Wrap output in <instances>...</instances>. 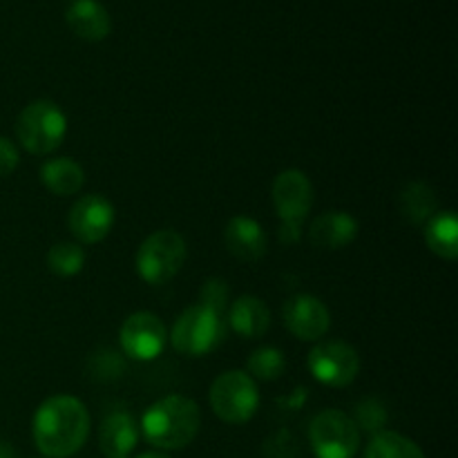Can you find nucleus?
Masks as SVG:
<instances>
[{
  "label": "nucleus",
  "mask_w": 458,
  "mask_h": 458,
  "mask_svg": "<svg viewBox=\"0 0 458 458\" xmlns=\"http://www.w3.org/2000/svg\"><path fill=\"white\" fill-rule=\"evenodd\" d=\"M31 432L40 454L47 458L74 456L89 437L88 407L65 394L47 398L36 410Z\"/></svg>",
  "instance_id": "obj_1"
},
{
  "label": "nucleus",
  "mask_w": 458,
  "mask_h": 458,
  "mask_svg": "<svg viewBox=\"0 0 458 458\" xmlns=\"http://www.w3.org/2000/svg\"><path fill=\"white\" fill-rule=\"evenodd\" d=\"M199 428V405L182 394L159 398L148 407L141 419L143 437L159 450H183L195 441Z\"/></svg>",
  "instance_id": "obj_2"
},
{
  "label": "nucleus",
  "mask_w": 458,
  "mask_h": 458,
  "mask_svg": "<svg viewBox=\"0 0 458 458\" xmlns=\"http://www.w3.org/2000/svg\"><path fill=\"white\" fill-rule=\"evenodd\" d=\"M226 331L228 322L224 313L199 302L188 307L177 318L168 340L173 343L174 352H179L182 356L199 358L215 352L226 338Z\"/></svg>",
  "instance_id": "obj_3"
},
{
  "label": "nucleus",
  "mask_w": 458,
  "mask_h": 458,
  "mask_svg": "<svg viewBox=\"0 0 458 458\" xmlns=\"http://www.w3.org/2000/svg\"><path fill=\"white\" fill-rule=\"evenodd\" d=\"M16 134L21 146L30 155L43 157L58 150L67 134V116L61 107L47 98L30 103L18 114Z\"/></svg>",
  "instance_id": "obj_4"
},
{
  "label": "nucleus",
  "mask_w": 458,
  "mask_h": 458,
  "mask_svg": "<svg viewBox=\"0 0 458 458\" xmlns=\"http://www.w3.org/2000/svg\"><path fill=\"white\" fill-rule=\"evenodd\" d=\"M273 206L282 219L280 240L293 244L302 235V224L307 222L313 206V183L302 170H284L273 182Z\"/></svg>",
  "instance_id": "obj_5"
},
{
  "label": "nucleus",
  "mask_w": 458,
  "mask_h": 458,
  "mask_svg": "<svg viewBox=\"0 0 458 458\" xmlns=\"http://www.w3.org/2000/svg\"><path fill=\"white\" fill-rule=\"evenodd\" d=\"M186 242L177 231H157L143 240L137 250V273L150 286H161L173 280L186 262Z\"/></svg>",
  "instance_id": "obj_6"
},
{
  "label": "nucleus",
  "mask_w": 458,
  "mask_h": 458,
  "mask_svg": "<svg viewBox=\"0 0 458 458\" xmlns=\"http://www.w3.org/2000/svg\"><path fill=\"white\" fill-rule=\"evenodd\" d=\"M208 401L215 416L224 423H249L259 407L258 383L246 371H224L215 378Z\"/></svg>",
  "instance_id": "obj_7"
},
{
  "label": "nucleus",
  "mask_w": 458,
  "mask_h": 458,
  "mask_svg": "<svg viewBox=\"0 0 458 458\" xmlns=\"http://www.w3.org/2000/svg\"><path fill=\"white\" fill-rule=\"evenodd\" d=\"M309 441L318 458H353L360 445V429L340 410H325L311 420Z\"/></svg>",
  "instance_id": "obj_8"
},
{
  "label": "nucleus",
  "mask_w": 458,
  "mask_h": 458,
  "mask_svg": "<svg viewBox=\"0 0 458 458\" xmlns=\"http://www.w3.org/2000/svg\"><path fill=\"white\" fill-rule=\"evenodd\" d=\"M309 371L327 387H347L358 378L360 356L343 340H318L309 352Z\"/></svg>",
  "instance_id": "obj_9"
},
{
  "label": "nucleus",
  "mask_w": 458,
  "mask_h": 458,
  "mask_svg": "<svg viewBox=\"0 0 458 458\" xmlns=\"http://www.w3.org/2000/svg\"><path fill=\"white\" fill-rule=\"evenodd\" d=\"M119 340L125 356L139 362H150L164 353L168 344V329L155 313L137 311L123 320Z\"/></svg>",
  "instance_id": "obj_10"
},
{
  "label": "nucleus",
  "mask_w": 458,
  "mask_h": 458,
  "mask_svg": "<svg viewBox=\"0 0 458 458\" xmlns=\"http://www.w3.org/2000/svg\"><path fill=\"white\" fill-rule=\"evenodd\" d=\"M114 206L103 195H83L74 201L67 226L79 244H98L114 226Z\"/></svg>",
  "instance_id": "obj_11"
},
{
  "label": "nucleus",
  "mask_w": 458,
  "mask_h": 458,
  "mask_svg": "<svg viewBox=\"0 0 458 458\" xmlns=\"http://www.w3.org/2000/svg\"><path fill=\"white\" fill-rule=\"evenodd\" d=\"M284 325L295 338L307 340V343H318L327 335L331 327V313L320 298L309 293L293 295L284 302L282 309Z\"/></svg>",
  "instance_id": "obj_12"
},
{
  "label": "nucleus",
  "mask_w": 458,
  "mask_h": 458,
  "mask_svg": "<svg viewBox=\"0 0 458 458\" xmlns=\"http://www.w3.org/2000/svg\"><path fill=\"white\" fill-rule=\"evenodd\" d=\"M224 244H226V250L233 258L242 259V262H258V259L267 255L268 237L258 219L246 217V215H235L226 224Z\"/></svg>",
  "instance_id": "obj_13"
},
{
  "label": "nucleus",
  "mask_w": 458,
  "mask_h": 458,
  "mask_svg": "<svg viewBox=\"0 0 458 458\" xmlns=\"http://www.w3.org/2000/svg\"><path fill=\"white\" fill-rule=\"evenodd\" d=\"M358 219L344 210H327L309 226V244L322 250H340L358 237Z\"/></svg>",
  "instance_id": "obj_14"
},
{
  "label": "nucleus",
  "mask_w": 458,
  "mask_h": 458,
  "mask_svg": "<svg viewBox=\"0 0 458 458\" xmlns=\"http://www.w3.org/2000/svg\"><path fill=\"white\" fill-rule=\"evenodd\" d=\"M139 443V425L128 411H112L98 429V447L107 458H128Z\"/></svg>",
  "instance_id": "obj_15"
},
{
  "label": "nucleus",
  "mask_w": 458,
  "mask_h": 458,
  "mask_svg": "<svg viewBox=\"0 0 458 458\" xmlns=\"http://www.w3.org/2000/svg\"><path fill=\"white\" fill-rule=\"evenodd\" d=\"M65 21L67 27L88 43L107 38L112 30L110 13L98 0H72L70 7L65 9Z\"/></svg>",
  "instance_id": "obj_16"
},
{
  "label": "nucleus",
  "mask_w": 458,
  "mask_h": 458,
  "mask_svg": "<svg viewBox=\"0 0 458 458\" xmlns=\"http://www.w3.org/2000/svg\"><path fill=\"white\" fill-rule=\"evenodd\" d=\"M228 325L242 338H262L271 327V311L264 304V300L255 295H242L228 309Z\"/></svg>",
  "instance_id": "obj_17"
},
{
  "label": "nucleus",
  "mask_w": 458,
  "mask_h": 458,
  "mask_svg": "<svg viewBox=\"0 0 458 458\" xmlns=\"http://www.w3.org/2000/svg\"><path fill=\"white\" fill-rule=\"evenodd\" d=\"M40 183L56 197L76 195L85 183V170L70 157L47 159L40 165Z\"/></svg>",
  "instance_id": "obj_18"
},
{
  "label": "nucleus",
  "mask_w": 458,
  "mask_h": 458,
  "mask_svg": "<svg viewBox=\"0 0 458 458\" xmlns=\"http://www.w3.org/2000/svg\"><path fill=\"white\" fill-rule=\"evenodd\" d=\"M425 244L437 258L454 262L458 258V219L454 210H437L428 219Z\"/></svg>",
  "instance_id": "obj_19"
},
{
  "label": "nucleus",
  "mask_w": 458,
  "mask_h": 458,
  "mask_svg": "<svg viewBox=\"0 0 458 458\" xmlns=\"http://www.w3.org/2000/svg\"><path fill=\"white\" fill-rule=\"evenodd\" d=\"M437 192L429 183L425 182H414L403 191L401 195V210L411 224L420 226V224H428V219L437 213Z\"/></svg>",
  "instance_id": "obj_20"
},
{
  "label": "nucleus",
  "mask_w": 458,
  "mask_h": 458,
  "mask_svg": "<svg viewBox=\"0 0 458 458\" xmlns=\"http://www.w3.org/2000/svg\"><path fill=\"white\" fill-rule=\"evenodd\" d=\"M362 458H425V454L411 438L403 434L378 432L369 441Z\"/></svg>",
  "instance_id": "obj_21"
},
{
  "label": "nucleus",
  "mask_w": 458,
  "mask_h": 458,
  "mask_svg": "<svg viewBox=\"0 0 458 458\" xmlns=\"http://www.w3.org/2000/svg\"><path fill=\"white\" fill-rule=\"evenodd\" d=\"M85 250L74 242H58L47 253V268L58 277H74L83 271Z\"/></svg>",
  "instance_id": "obj_22"
},
{
  "label": "nucleus",
  "mask_w": 458,
  "mask_h": 458,
  "mask_svg": "<svg viewBox=\"0 0 458 458\" xmlns=\"http://www.w3.org/2000/svg\"><path fill=\"white\" fill-rule=\"evenodd\" d=\"M286 371V358L276 347H259L250 353L249 371L246 374L253 380H277Z\"/></svg>",
  "instance_id": "obj_23"
},
{
  "label": "nucleus",
  "mask_w": 458,
  "mask_h": 458,
  "mask_svg": "<svg viewBox=\"0 0 458 458\" xmlns=\"http://www.w3.org/2000/svg\"><path fill=\"white\" fill-rule=\"evenodd\" d=\"M356 428H362L367 429V432L371 434H378L383 432L385 423H387V411H385V407L380 405L376 398H365V401L358 405V411H356Z\"/></svg>",
  "instance_id": "obj_24"
},
{
  "label": "nucleus",
  "mask_w": 458,
  "mask_h": 458,
  "mask_svg": "<svg viewBox=\"0 0 458 458\" xmlns=\"http://www.w3.org/2000/svg\"><path fill=\"white\" fill-rule=\"evenodd\" d=\"M199 302L206 304V307H213V309H217V311L224 313V309H226V302H228L226 282L217 280V277H213V280H206L204 286H201Z\"/></svg>",
  "instance_id": "obj_25"
},
{
  "label": "nucleus",
  "mask_w": 458,
  "mask_h": 458,
  "mask_svg": "<svg viewBox=\"0 0 458 458\" xmlns=\"http://www.w3.org/2000/svg\"><path fill=\"white\" fill-rule=\"evenodd\" d=\"M18 148L7 137H0V179L9 177L18 168Z\"/></svg>",
  "instance_id": "obj_26"
},
{
  "label": "nucleus",
  "mask_w": 458,
  "mask_h": 458,
  "mask_svg": "<svg viewBox=\"0 0 458 458\" xmlns=\"http://www.w3.org/2000/svg\"><path fill=\"white\" fill-rule=\"evenodd\" d=\"M0 458H16V452L7 443H0Z\"/></svg>",
  "instance_id": "obj_27"
},
{
  "label": "nucleus",
  "mask_w": 458,
  "mask_h": 458,
  "mask_svg": "<svg viewBox=\"0 0 458 458\" xmlns=\"http://www.w3.org/2000/svg\"><path fill=\"white\" fill-rule=\"evenodd\" d=\"M137 458H170V456L161 454V452H143V454H139Z\"/></svg>",
  "instance_id": "obj_28"
}]
</instances>
